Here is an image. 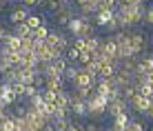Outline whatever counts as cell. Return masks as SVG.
<instances>
[{"instance_id":"6da1fadb","label":"cell","mask_w":153,"mask_h":131,"mask_svg":"<svg viewBox=\"0 0 153 131\" xmlns=\"http://www.w3.org/2000/svg\"><path fill=\"white\" fill-rule=\"evenodd\" d=\"M111 98L109 96H100V93L93 91V96L87 100V116H91V118H100V116H104L107 113V104Z\"/></svg>"},{"instance_id":"7a4b0ae2","label":"cell","mask_w":153,"mask_h":131,"mask_svg":"<svg viewBox=\"0 0 153 131\" xmlns=\"http://www.w3.org/2000/svg\"><path fill=\"white\" fill-rule=\"evenodd\" d=\"M76 13H78V7H76V4H62L60 11H56L53 16H51V20H53L58 27H67V25H69V20H71Z\"/></svg>"},{"instance_id":"3957f363","label":"cell","mask_w":153,"mask_h":131,"mask_svg":"<svg viewBox=\"0 0 153 131\" xmlns=\"http://www.w3.org/2000/svg\"><path fill=\"white\" fill-rule=\"evenodd\" d=\"M113 16H115V9H107V7H100L98 11H96V16H93V25L96 27H107L109 22L113 20Z\"/></svg>"},{"instance_id":"277c9868","label":"cell","mask_w":153,"mask_h":131,"mask_svg":"<svg viewBox=\"0 0 153 131\" xmlns=\"http://www.w3.org/2000/svg\"><path fill=\"white\" fill-rule=\"evenodd\" d=\"M151 104H153V100H149V98H144V96H140V93H135V96L129 100V107H131V111H133V113H144Z\"/></svg>"},{"instance_id":"5b68a950","label":"cell","mask_w":153,"mask_h":131,"mask_svg":"<svg viewBox=\"0 0 153 131\" xmlns=\"http://www.w3.org/2000/svg\"><path fill=\"white\" fill-rule=\"evenodd\" d=\"M129 120H131V113H129V109L126 111H120L118 116H113L111 118V131H124L126 129V124H129Z\"/></svg>"},{"instance_id":"8992f818","label":"cell","mask_w":153,"mask_h":131,"mask_svg":"<svg viewBox=\"0 0 153 131\" xmlns=\"http://www.w3.org/2000/svg\"><path fill=\"white\" fill-rule=\"evenodd\" d=\"M126 109H129V102L124 100V98H111V100H109V104H107V113L109 116H118L120 111H126Z\"/></svg>"},{"instance_id":"52a82bcc","label":"cell","mask_w":153,"mask_h":131,"mask_svg":"<svg viewBox=\"0 0 153 131\" xmlns=\"http://www.w3.org/2000/svg\"><path fill=\"white\" fill-rule=\"evenodd\" d=\"M0 98H2V100L9 104V107H11L13 102H18V96H16L13 87L9 85V82H0Z\"/></svg>"},{"instance_id":"ba28073f","label":"cell","mask_w":153,"mask_h":131,"mask_svg":"<svg viewBox=\"0 0 153 131\" xmlns=\"http://www.w3.org/2000/svg\"><path fill=\"white\" fill-rule=\"evenodd\" d=\"M100 49L104 51V56H107V58H111V60H118V54H120V47H118V42H113L111 38L102 40V45H100Z\"/></svg>"},{"instance_id":"9c48e42d","label":"cell","mask_w":153,"mask_h":131,"mask_svg":"<svg viewBox=\"0 0 153 131\" xmlns=\"http://www.w3.org/2000/svg\"><path fill=\"white\" fill-rule=\"evenodd\" d=\"M29 18V7H18V9H13L11 13H9V22L11 25H18V22H25V20Z\"/></svg>"},{"instance_id":"30bf717a","label":"cell","mask_w":153,"mask_h":131,"mask_svg":"<svg viewBox=\"0 0 153 131\" xmlns=\"http://www.w3.org/2000/svg\"><path fill=\"white\" fill-rule=\"evenodd\" d=\"M118 71V60H107L100 65V76L98 78H113Z\"/></svg>"},{"instance_id":"8fae6325","label":"cell","mask_w":153,"mask_h":131,"mask_svg":"<svg viewBox=\"0 0 153 131\" xmlns=\"http://www.w3.org/2000/svg\"><path fill=\"white\" fill-rule=\"evenodd\" d=\"M82 25H84V20L80 18V16H73V18L69 20V25H67V31H69V36L73 38V36H80V31H82Z\"/></svg>"},{"instance_id":"7c38bea8","label":"cell","mask_w":153,"mask_h":131,"mask_svg":"<svg viewBox=\"0 0 153 131\" xmlns=\"http://www.w3.org/2000/svg\"><path fill=\"white\" fill-rule=\"evenodd\" d=\"M45 89H51V91H65L67 82H65V78H45Z\"/></svg>"},{"instance_id":"4fadbf2b","label":"cell","mask_w":153,"mask_h":131,"mask_svg":"<svg viewBox=\"0 0 153 131\" xmlns=\"http://www.w3.org/2000/svg\"><path fill=\"white\" fill-rule=\"evenodd\" d=\"M78 71H80V67H78V65H69V67H67V69H65V73H62V78H65L67 87H73V85H76Z\"/></svg>"},{"instance_id":"5bb4252c","label":"cell","mask_w":153,"mask_h":131,"mask_svg":"<svg viewBox=\"0 0 153 131\" xmlns=\"http://www.w3.org/2000/svg\"><path fill=\"white\" fill-rule=\"evenodd\" d=\"M11 118H16V120L27 118V102H22V100L13 102L11 104Z\"/></svg>"},{"instance_id":"9a60e30c","label":"cell","mask_w":153,"mask_h":131,"mask_svg":"<svg viewBox=\"0 0 153 131\" xmlns=\"http://www.w3.org/2000/svg\"><path fill=\"white\" fill-rule=\"evenodd\" d=\"M7 49H11V51H22V38L20 36H16V33H9V38L2 42Z\"/></svg>"},{"instance_id":"2e32d148","label":"cell","mask_w":153,"mask_h":131,"mask_svg":"<svg viewBox=\"0 0 153 131\" xmlns=\"http://www.w3.org/2000/svg\"><path fill=\"white\" fill-rule=\"evenodd\" d=\"M33 78H36L33 69H22V67H18V82H22V85H33Z\"/></svg>"},{"instance_id":"e0dca14e","label":"cell","mask_w":153,"mask_h":131,"mask_svg":"<svg viewBox=\"0 0 153 131\" xmlns=\"http://www.w3.org/2000/svg\"><path fill=\"white\" fill-rule=\"evenodd\" d=\"M91 85H93V78L80 67V71H78V78H76V85H73V87H91Z\"/></svg>"},{"instance_id":"ac0fdd59","label":"cell","mask_w":153,"mask_h":131,"mask_svg":"<svg viewBox=\"0 0 153 131\" xmlns=\"http://www.w3.org/2000/svg\"><path fill=\"white\" fill-rule=\"evenodd\" d=\"M11 33L20 36V38H27V36L33 33V29H29L27 22H18V25H13V27H11Z\"/></svg>"},{"instance_id":"d6986e66","label":"cell","mask_w":153,"mask_h":131,"mask_svg":"<svg viewBox=\"0 0 153 131\" xmlns=\"http://www.w3.org/2000/svg\"><path fill=\"white\" fill-rule=\"evenodd\" d=\"M29 29H38L40 25H45V16H36V13H29V18L25 20Z\"/></svg>"},{"instance_id":"ffe728a7","label":"cell","mask_w":153,"mask_h":131,"mask_svg":"<svg viewBox=\"0 0 153 131\" xmlns=\"http://www.w3.org/2000/svg\"><path fill=\"white\" fill-rule=\"evenodd\" d=\"M73 91H76L78 98H84V100H89V98L93 96V85L91 87H71Z\"/></svg>"},{"instance_id":"44dd1931","label":"cell","mask_w":153,"mask_h":131,"mask_svg":"<svg viewBox=\"0 0 153 131\" xmlns=\"http://www.w3.org/2000/svg\"><path fill=\"white\" fill-rule=\"evenodd\" d=\"M60 7H62L60 0H47V2L42 4V9H45V11L49 13V16H53L56 11H60Z\"/></svg>"},{"instance_id":"7402d4cb","label":"cell","mask_w":153,"mask_h":131,"mask_svg":"<svg viewBox=\"0 0 153 131\" xmlns=\"http://www.w3.org/2000/svg\"><path fill=\"white\" fill-rule=\"evenodd\" d=\"M49 27H47V25H40L38 29H33V33H31V38L33 40H47V36H49Z\"/></svg>"},{"instance_id":"603a6c76","label":"cell","mask_w":153,"mask_h":131,"mask_svg":"<svg viewBox=\"0 0 153 131\" xmlns=\"http://www.w3.org/2000/svg\"><path fill=\"white\" fill-rule=\"evenodd\" d=\"M65 58H67V60H69V65H78V58H80V51H78V49H76V47H73V45H71V47H69V49H67V51H65Z\"/></svg>"},{"instance_id":"cb8c5ba5","label":"cell","mask_w":153,"mask_h":131,"mask_svg":"<svg viewBox=\"0 0 153 131\" xmlns=\"http://www.w3.org/2000/svg\"><path fill=\"white\" fill-rule=\"evenodd\" d=\"M82 69L87 71L89 76L93 78V80H98V76H100V65H98V62H93V60H91V62H89V65H84Z\"/></svg>"},{"instance_id":"d4e9b609","label":"cell","mask_w":153,"mask_h":131,"mask_svg":"<svg viewBox=\"0 0 153 131\" xmlns=\"http://www.w3.org/2000/svg\"><path fill=\"white\" fill-rule=\"evenodd\" d=\"M0 131H16V118L7 116L0 120Z\"/></svg>"},{"instance_id":"484cf974","label":"cell","mask_w":153,"mask_h":131,"mask_svg":"<svg viewBox=\"0 0 153 131\" xmlns=\"http://www.w3.org/2000/svg\"><path fill=\"white\" fill-rule=\"evenodd\" d=\"M135 93H138V87H135V82H131V85H126V87H122V98L126 102L131 100V98L135 96Z\"/></svg>"},{"instance_id":"4316f807","label":"cell","mask_w":153,"mask_h":131,"mask_svg":"<svg viewBox=\"0 0 153 131\" xmlns=\"http://www.w3.org/2000/svg\"><path fill=\"white\" fill-rule=\"evenodd\" d=\"M100 45H102V38L96 33V36H89L87 38V49L89 51H96V49H100Z\"/></svg>"},{"instance_id":"83f0119b","label":"cell","mask_w":153,"mask_h":131,"mask_svg":"<svg viewBox=\"0 0 153 131\" xmlns=\"http://www.w3.org/2000/svg\"><path fill=\"white\" fill-rule=\"evenodd\" d=\"M131 131H146V127H144V120H140V118H133L131 116V120H129V124H126Z\"/></svg>"},{"instance_id":"f1b7e54d","label":"cell","mask_w":153,"mask_h":131,"mask_svg":"<svg viewBox=\"0 0 153 131\" xmlns=\"http://www.w3.org/2000/svg\"><path fill=\"white\" fill-rule=\"evenodd\" d=\"M89 36H96V25H93V22H84V25H82L80 38H84V40H87Z\"/></svg>"},{"instance_id":"f546056e","label":"cell","mask_w":153,"mask_h":131,"mask_svg":"<svg viewBox=\"0 0 153 131\" xmlns=\"http://www.w3.org/2000/svg\"><path fill=\"white\" fill-rule=\"evenodd\" d=\"M22 51H27V54H33L36 51V40L27 36V38H22Z\"/></svg>"},{"instance_id":"4dcf8cb0","label":"cell","mask_w":153,"mask_h":131,"mask_svg":"<svg viewBox=\"0 0 153 131\" xmlns=\"http://www.w3.org/2000/svg\"><path fill=\"white\" fill-rule=\"evenodd\" d=\"M42 102H45V98H42V91H38V93H33L31 98H27V104H29V107H40Z\"/></svg>"},{"instance_id":"1f68e13d","label":"cell","mask_w":153,"mask_h":131,"mask_svg":"<svg viewBox=\"0 0 153 131\" xmlns=\"http://www.w3.org/2000/svg\"><path fill=\"white\" fill-rule=\"evenodd\" d=\"M93 58H91V51L89 49H84V51H80V58H78V67H84V65H89Z\"/></svg>"},{"instance_id":"d6a6232c","label":"cell","mask_w":153,"mask_h":131,"mask_svg":"<svg viewBox=\"0 0 153 131\" xmlns=\"http://www.w3.org/2000/svg\"><path fill=\"white\" fill-rule=\"evenodd\" d=\"M71 45L76 47L78 51H84V49H87V40L80 38V36H73V38H71Z\"/></svg>"},{"instance_id":"836d02e7","label":"cell","mask_w":153,"mask_h":131,"mask_svg":"<svg viewBox=\"0 0 153 131\" xmlns=\"http://www.w3.org/2000/svg\"><path fill=\"white\" fill-rule=\"evenodd\" d=\"M42 98H45V102H56V100H58V91H51V89H42Z\"/></svg>"},{"instance_id":"e575fe53","label":"cell","mask_w":153,"mask_h":131,"mask_svg":"<svg viewBox=\"0 0 153 131\" xmlns=\"http://www.w3.org/2000/svg\"><path fill=\"white\" fill-rule=\"evenodd\" d=\"M58 38H60V33H58V31H49V36H47V40H45V42H47V45H51V47H56Z\"/></svg>"},{"instance_id":"d590c367","label":"cell","mask_w":153,"mask_h":131,"mask_svg":"<svg viewBox=\"0 0 153 131\" xmlns=\"http://www.w3.org/2000/svg\"><path fill=\"white\" fill-rule=\"evenodd\" d=\"M67 131H84V122H76V120L71 118L69 127H67Z\"/></svg>"},{"instance_id":"8d00e7d4","label":"cell","mask_w":153,"mask_h":131,"mask_svg":"<svg viewBox=\"0 0 153 131\" xmlns=\"http://www.w3.org/2000/svg\"><path fill=\"white\" fill-rule=\"evenodd\" d=\"M142 25H149V27H153V7L146 9V13H144V20H142Z\"/></svg>"},{"instance_id":"74e56055","label":"cell","mask_w":153,"mask_h":131,"mask_svg":"<svg viewBox=\"0 0 153 131\" xmlns=\"http://www.w3.org/2000/svg\"><path fill=\"white\" fill-rule=\"evenodd\" d=\"M11 87H13V91H16V96H18V98H20V96L25 93V85H22V82H18V80H16Z\"/></svg>"},{"instance_id":"f35d334b","label":"cell","mask_w":153,"mask_h":131,"mask_svg":"<svg viewBox=\"0 0 153 131\" xmlns=\"http://www.w3.org/2000/svg\"><path fill=\"white\" fill-rule=\"evenodd\" d=\"M42 131H56V124H53V118H49L45 124H42Z\"/></svg>"},{"instance_id":"ab89813d","label":"cell","mask_w":153,"mask_h":131,"mask_svg":"<svg viewBox=\"0 0 153 131\" xmlns=\"http://www.w3.org/2000/svg\"><path fill=\"white\" fill-rule=\"evenodd\" d=\"M84 131H100V127L96 122H84Z\"/></svg>"},{"instance_id":"60d3db41","label":"cell","mask_w":153,"mask_h":131,"mask_svg":"<svg viewBox=\"0 0 153 131\" xmlns=\"http://www.w3.org/2000/svg\"><path fill=\"white\" fill-rule=\"evenodd\" d=\"M122 4H129V7H135V4H142L144 0H120Z\"/></svg>"},{"instance_id":"b9f144b4","label":"cell","mask_w":153,"mask_h":131,"mask_svg":"<svg viewBox=\"0 0 153 131\" xmlns=\"http://www.w3.org/2000/svg\"><path fill=\"white\" fill-rule=\"evenodd\" d=\"M115 0H102V7H107V9H115Z\"/></svg>"},{"instance_id":"7bdbcfd3","label":"cell","mask_w":153,"mask_h":131,"mask_svg":"<svg viewBox=\"0 0 153 131\" xmlns=\"http://www.w3.org/2000/svg\"><path fill=\"white\" fill-rule=\"evenodd\" d=\"M142 116H144L146 120H153V104H151V107H149V109H146V111H144V113H142Z\"/></svg>"},{"instance_id":"ee69618b","label":"cell","mask_w":153,"mask_h":131,"mask_svg":"<svg viewBox=\"0 0 153 131\" xmlns=\"http://www.w3.org/2000/svg\"><path fill=\"white\" fill-rule=\"evenodd\" d=\"M25 7H38V0H22Z\"/></svg>"},{"instance_id":"f6af8a7d","label":"cell","mask_w":153,"mask_h":131,"mask_svg":"<svg viewBox=\"0 0 153 131\" xmlns=\"http://www.w3.org/2000/svg\"><path fill=\"white\" fill-rule=\"evenodd\" d=\"M144 80H146V82H151V85H153V69H151V71H146Z\"/></svg>"},{"instance_id":"bcb514c9","label":"cell","mask_w":153,"mask_h":131,"mask_svg":"<svg viewBox=\"0 0 153 131\" xmlns=\"http://www.w3.org/2000/svg\"><path fill=\"white\" fill-rule=\"evenodd\" d=\"M7 4H9V2H7V0H0V13H2V11H4V9H7Z\"/></svg>"},{"instance_id":"7dc6e473","label":"cell","mask_w":153,"mask_h":131,"mask_svg":"<svg viewBox=\"0 0 153 131\" xmlns=\"http://www.w3.org/2000/svg\"><path fill=\"white\" fill-rule=\"evenodd\" d=\"M60 4H73V0H60Z\"/></svg>"},{"instance_id":"c3c4849f","label":"cell","mask_w":153,"mask_h":131,"mask_svg":"<svg viewBox=\"0 0 153 131\" xmlns=\"http://www.w3.org/2000/svg\"><path fill=\"white\" fill-rule=\"evenodd\" d=\"M47 2V0H38V4H40V7H42V4H45Z\"/></svg>"},{"instance_id":"681fc988","label":"cell","mask_w":153,"mask_h":131,"mask_svg":"<svg viewBox=\"0 0 153 131\" xmlns=\"http://www.w3.org/2000/svg\"><path fill=\"white\" fill-rule=\"evenodd\" d=\"M149 45H153V33H151V38H149Z\"/></svg>"},{"instance_id":"f907efd6","label":"cell","mask_w":153,"mask_h":131,"mask_svg":"<svg viewBox=\"0 0 153 131\" xmlns=\"http://www.w3.org/2000/svg\"><path fill=\"white\" fill-rule=\"evenodd\" d=\"M115 2H120V0H115Z\"/></svg>"}]
</instances>
